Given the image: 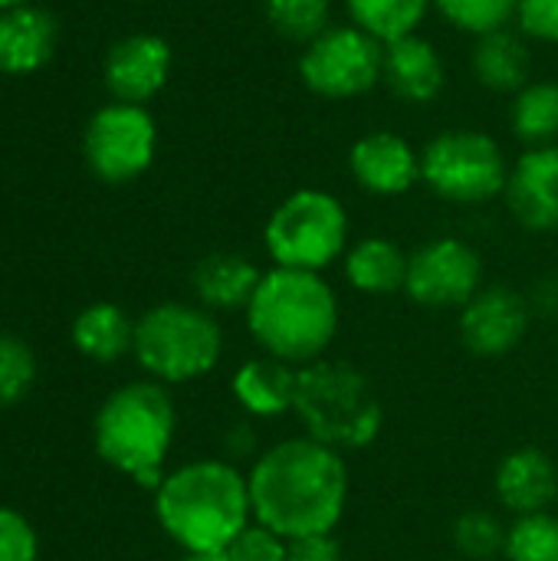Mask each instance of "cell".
Segmentation results:
<instances>
[{
	"label": "cell",
	"mask_w": 558,
	"mask_h": 561,
	"mask_svg": "<svg viewBox=\"0 0 558 561\" xmlns=\"http://www.w3.org/2000/svg\"><path fill=\"white\" fill-rule=\"evenodd\" d=\"M520 0H434V13L464 36H487L516 26Z\"/></svg>",
	"instance_id": "cell-26"
},
{
	"label": "cell",
	"mask_w": 558,
	"mask_h": 561,
	"mask_svg": "<svg viewBox=\"0 0 558 561\" xmlns=\"http://www.w3.org/2000/svg\"><path fill=\"white\" fill-rule=\"evenodd\" d=\"M506 536L510 526L490 510H467L454 523V546L464 559L493 561L506 552Z\"/></svg>",
	"instance_id": "cell-28"
},
{
	"label": "cell",
	"mask_w": 558,
	"mask_h": 561,
	"mask_svg": "<svg viewBox=\"0 0 558 561\" xmlns=\"http://www.w3.org/2000/svg\"><path fill=\"white\" fill-rule=\"evenodd\" d=\"M497 500L516 519L549 513L558 500V467L556 460L539 447H520L506 454L493 477Z\"/></svg>",
	"instance_id": "cell-17"
},
{
	"label": "cell",
	"mask_w": 558,
	"mask_h": 561,
	"mask_svg": "<svg viewBox=\"0 0 558 561\" xmlns=\"http://www.w3.org/2000/svg\"><path fill=\"white\" fill-rule=\"evenodd\" d=\"M349 23L372 33L378 43H391L421 33L424 20L434 13V0H342Z\"/></svg>",
	"instance_id": "cell-25"
},
{
	"label": "cell",
	"mask_w": 558,
	"mask_h": 561,
	"mask_svg": "<svg viewBox=\"0 0 558 561\" xmlns=\"http://www.w3.org/2000/svg\"><path fill=\"white\" fill-rule=\"evenodd\" d=\"M247 483L253 519L296 542L339 529L352 477L345 454L303 434L260 450L247 470Z\"/></svg>",
	"instance_id": "cell-1"
},
{
	"label": "cell",
	"mask_w": 558,
	"mask_h": 561,
	"mask_svg": "<svg viewBox=\"0 0 558 561\" xmlns=\"http://www.w3.org/2000/svg\"><path fill=\"white\" fill-rule=\"evenodd\" d=\"M289 561H345L335 536H312L289 542Z\"/></svg>",
	"instance_id": "cell-34"
},
{
	"label": "cell",
	"mask_w": 558,
	"mask_h": 561,
	"mask_svg": "<svg viewBox=\"0 0 558 561\" xmlns=\"http://www.w3.org/2000/svg\"><path fill=\"white\" fill-rule=\"evenodd\" d=\"M174 49L158 33H128L115 39L102 62V82L115 102L148 105L171 79Z\"/></svg>",
	"instance_id": "cell-12"
},
{
	"label": "cell",
	"mask_w": 558,
	"mask_h": 561,
	"mask_svg": "<svg viewBox=\"0 0 558 561\" xmlns=\"http://www.w3.org/2000/svg\"><path fill=\"white\" fill-rule=\"evenodd\" d=\"M516 30L529 43L558 46V0H520Z\"/></svg>",
	"instance_id": "cell-33"
},
{
	"label": "cell",
	"mask_w": 558,
	"mask_h": 561,
	"mask_svg": "<svg viewBox=\"0 0 558 561\" xmlns=\"http://www.w3.org/2000/svg\"><path fill=\"white\" fill-rule=\"evenodd\" d=\"M178 411L164 385L145 378L115 388L95 411L92 444L95 454L141 490H158L164 463L174 447Z\"/></svg>",
	"instance_id": "cell-4"
},
{
	"label": "cell",
	"mask_w": 558,
	"mask_h": 561,
	"mask_svg": "<svg viewBox=\"0 0 558 561\" xmlns=\"http://www.w3.org/2000/svg\"><path fill=\"white\" fill-rule=\"evenodd\" d=\"M483 289V260L460 237H434L408 256L405 293L424 309H464Z\"/></svg>",
	"instance_id": "cell-11"
},
{
	"label": "cell",
	"mask_w": 558,
	"mask_h": 561,
	"mask_svg": "<svg viewBox=\"0 0 558 561\" xmlns=\"http://www.w3.org/2000/svg\"><path fill=\"white\" fill-rule=\"evenodd\" d=\"M158 154V122L148 105L105 102L99 105L82 131L86 168L102 184H132L155 164Z\"/></svg>",
	"instance_id": "cell-10"
},
{
	"label": "cell",
	"mask_w": 558,
	"mask_h": 561,
	"mask_svg": "<svg viewBox=\"0 0 558 561\" xmlns=\"http://www.w3.org/2000/svg\"><path fill=\"white\" fill-rule=\"evenodd\" d=\"M230 561H289V539L260 526L257 519L227 546Z\"/></svg>",
	"instance_id": "cell-32"
},
{
	"label": "cell",
	"mask_w": 558,
	"mask_h": 561,
	"mask_svg": "<svg viewBox=\"0 0 558 561\" xmlns=\"http://www.w3.org/2000/svg\"><path fill=\"white\" fill-rule=\"evenodd\" d=\"M39 362L36 352L26 339L20 335H0V408H13L20 404L33 381H36Z\"/></svg>",
	"instance_id": "cell-29"
},
{
	"label": "cell",
	"mask_w": 558,
	"mask_h": 561,
	"mask_svg": "<svg viewBox=\"0 0 558 561\" xmlns=\"http://www.w3.org/2000/svg\"><path fill=\"white\" fill-rule=\"evenodd\" d=\"M155 516L181 552H227L253 523L247 473L220 457L187 460L158 483Z\"/></svg>",
	"instance_id": "cell-2"
},
{
	"label": "cell",
	"mask_w": 558,
	"mask_h": 561,
	"mask_svg": "<svg viewBox=\"0 0 558 561\" xmlns=\"http://www.w3.org/2000/svg\"><path fill=\"white\" fill-rule=\"evenodd\" d=\"M382 85L401 105L421 108L441 99L447 89V66L434 39L411 33L385 43L382 53Z\"/></svg>",
	"instance_id": "cell-16"
},
{
	"label": "cell",
	"mask_w": 558,
	"mask_h": 561,
	"mask_svg": "<svg viewBox=\"0 0 558 561\" xmlns=\"http://www.w3.org/2000/svg\"><path fill=\"white\" fill-rule=\"evenodd\" d=\"M181 561H230L227 552H184Z\"/></svg>",
	"instance_id": "cell-35"
},
{
	"label": "cell",
	"mask_w": 558,
	"mask_h": 561,
	"mask_svg": "<svg viewBox=\"0 0 558 561\" xmlns=\"http://www.w3.org/2000/svg\"><path fill=\"white\" fill-rule=\"evenodd\" d=\"M132 355L151 381L191 385L220 365L224 329L201 302H158L135 319Z\"/></svg>",
	"instance_id": "cell-6"
},
{
	"label": "cell",
	"mask_w": 558,
	"mask_h": 561,
	"mask_svg": "<svg viewBox=\"0 0 558 561\" xmlns=\"http://www.w3.org/2000/svg\"><path fill=\"white\" fill-rule=\"evenodd\" d=\"M382 53L372 33L355 23H332L299 49L296 72L309 95L326 102H355L382 85Z\"/></svg>",
	"instance_id": "cell-9"
},
{
	"label": "cell",
	"mask_w": 558,
	"mask_h": 561,
	"mask_svg": "<svg viewBox=\"0 0 558 561\" xmlns=\"http://www.w3.org/2000/svg\"><path fill=\"white\" fill-rule=\"evenodd\" d=\"M260 352L306 368L332 348L339 335V296L322 273L270 266L243 309Z\"/></svg>",
	"instance_id": "cell-3"
},
{
	"label": "cell",
	"mask_w": 558,
	"mask_h": 561,
	"mask_svg": "<svg viewBox=\"0 0 558 561\" xmlns=\"http://www.w3.org/2000/svg\"><path fill=\"white\" fill-rule=\"evenodd\" d=\"M293 414L299 417L306 437L339 454L365 450L385 424V408L368 375L339 358H319L299 368Z\"/></svg>",
	"instance_id": "cell-5"
},
{
	"label": "cell",
	"mask_w": 558,
	"mask_h": 561,
	"mask_svg": "<svg viewBox=\"0 0 558 561\" xmlns=\"http://www.w3.org/2000/svg\"><path fill=\"white\" fill-rule=\"evenodd\" d=\"M506 207L523 230L553 233L558 230V145L526 148L510 164Z\"/></svg>",
	"instance_id": "cell-15"
},
{
	"label": "cell",
	"mask_w": 558,
	"mask_h": 561,
	"mask_svg": "<svg viewBox=\"0 0 558 561\" xmlns=\"http://www.w3.org/2000/svg\"><path fill=\"white\" fill-rule=\"evenodd\" d=\"M0 561H39V536L13 506H0Z\"/></svg>",
	"instance_id": "cell-31"
},
{
	"label": "cell",
	"mask_w": 558,
	"mask_h": 561,
	"mask_svg": "<svg viewBox=\"0 0 558 561\" xmlns=\"http://www.w3.org/2000/svg\"><path fill=\"white\" fill-rule=\"evenodd\" d=\"M266 270H260L250 256L243 253H230V250H217L207 253L194 273H191V289L194 299L210 309V312H243L260 286Z\"/></svg>",
	"instance_id": "cell-20"
},
{
	"label": "cell",
	"mask_w": 558,
	"mask_h": 561,
	"mask_svg": "<svg viewBox=\"0 0 558 561\" xmlns=\"http://www.w3.org/2000/svg\"><path fill=\"white\" fill-rule=\"evenodd\" d=\"M510 161L503 145L480 128H447L421 148V184L457 207H480L503 197Z\"/></svg>",
	"instance_id": "cell-8"
},
{
	"label": "cell",
	"mask_w": 558,
	"mask_h": 561,
	"mask_svg": "<svg viewBox=\"0 0 558 561\" xmlns=\"http://www.w3.org/2000/svg\"><path fill=\"white\" fill-rule=\"evenodd\" d=\"M533 309L523 293L510 286H483L460 309V339L477 358H503L529 335Z\"/></svg>",
	"instance_id": "cell-13"
},
{
	"label": "cell",
	"mask_w": 558,
	"mask_h": 561,
	"mask_svg": "<svg viewBox=\"0 0 558 561\" xmlns=\"http://www.w3.org/2000/svg\"><path fill=\"white\" fill-rule=\"evenodd\" d=\"M510 131L526 148L558 145V82L533 79L513 95Z\"/></svg>",
	"instance_id": "cell-24"
},
{
	"label": "cell",
	"mask_w": 558,
	"mask_h": 561,
	"mask_svg": "<svg viewBox=\"0 0 558 561\" xmlns=\"http://www.w3.org/2000/svg\"><path fill=\"white\" fill-rule=\"evenodd\" d=\"M263 16L276 36L306 46L332 26V0H263Z\"/></svg>",
	"instance_id": "cell-27"
},
{
	"label": "cell",
	"mask_w": 558,
	"mask_h": 561,
	"mask_svg": "<svg viewBox=\"0 0 558 561\" xmlns=\"http://www.w3.org/2000/svg\"><path fill=\"white\" fill-rule=\"evenodd\" d=\"M69 339L82 358L99 362V365H112V362L132 355L135 319L115 302H92L72 319Z\"/></svg>",
	"instance_id": "cell-23"
},
{
	"label": "cell",
	"mask_w": 558,
	"mask_h": 561,
	"mask_svg": "<svg viewBox=\"0 0 558 561\" xmlns=\"http://www.w3.org/2000/svg\"><path fill=\"white\" fill-rule=\"evenodd\" d=\"M408 256L391 237H362L342 256L345 283L362 296H395L405 293Z\"/></svg>",
	"instance_id": "cell-22"
},
{
	"label": "cell",
	"mask_w": 558,
	"mask_h": 561,
	"mask_svg": "<svg viewBox=\"0 0 558 561\" xmlns=\"http://www.w3.org/2000/svg\"><path fill=\"white\" fill-rule=\"evenodd\" d=\"M26 3H36V0H0V13L3 10H16V7H26Z\"/></svg>",
	"instance_id": "cell-36"
},
{
	"label": "cell",
	"mask_w": 558,
	"mask_h": 561,
	"mask_svg": "<svg viewBox=\"0 0 558 561\" xmlns=\"http://www.w3.org/2000/svg\"><path fill=\"white\" fill-rule=\"evenodd\" d=\"M529 69H533V49H529V39L516 26L474 39L470 72L483 89L497 95H516L526 82H533Z\"/></svg>",
	"instance_id": "cell-21"
},
{
	"label": "cell",
	"mask_w": 558,
	"mask_h": 561,
	"mask_svg": "<svg viewBox=\"0 0 558 561\" xmlns=\"http://www.w3.org/2000/svg\"><path fill=\"white\" fill-rule=\"evenodd\" d=\"M506 561H558V516L536 513L510 526Z\"/></svg>",
	"instance_id": "cell-30"
},
{
	"label": "cell",
	"mask_w": 558,
	"mask_h": 561,
	"mask_svg": "<svg viewBox=\"0 0 558 561\" xmlns=\"http://www.w3.org/2000/svg\"><path fill=\"white\" fill-rule=\"evenodd\" d=\"M59 46L56 16L26 3L0 13V76H33L39 72Z\"/></svg>",
	"instance_id": "cell-18"
},
{
	"label": "cell",
	"mask_w": 558,
	"mask_h": 561,
	"mask_svg": "<svg viewBox=\"0 0 558 561\" xmlns=\"http://www.w3.org/2000/svg\"><path fill=\"white\" fill-rule=\"evenodd\" d=\"M345 161L355 187L372 197H401L421 184V148L391 128L358 135Z\"/></svg>",
	"instance_id": "cell-14"
},
{
	"label": "cell",
	"mask_w": 558,
	"mask_h": 561,
	"mask_svg": "<svg viewBox=\"0 0 558 561\" xmlns=\"http://www.w3.org/2000/svg\"><path fill=\"white\" fill-rule=\"evenodd\" d=\"M296 391H299V368L266 352L247 358L230 378V394L240 404V411L263 421L293 414Z\"/></svg>",
	"instance_id": "cell-19"
},
{
	"label": "cell",
	"mask_w": 558,
	"mask_h": 561,
	"mask_svg": "<svg viewBox=\"0 0 558 561\" xmlns=\"http://www.w3.org/2000/svg\"><path fill=\"white\" fill-rule=\"evenodd\" d=\"M349 233V210L332 191L299 187L286 194L266 217L263 250L273 266L326 273L352 247Z\"/></svg>",
	"instance_id": "cell-7"
}]
</instances>
